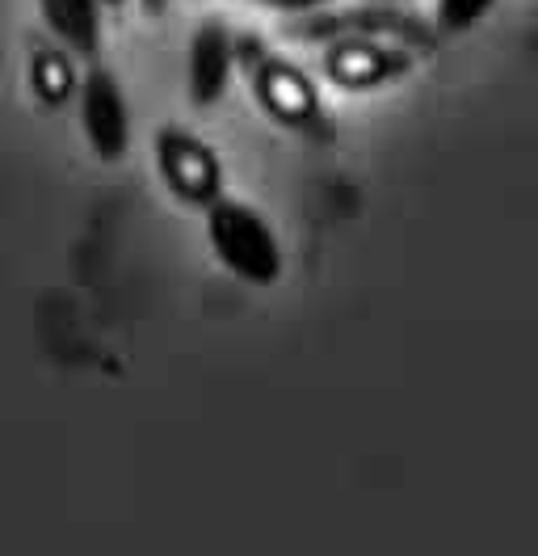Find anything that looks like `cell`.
I'll return each mask as SVG.
<instances>
[{
  "instance_id": "7a4b0ae2",
  "label": "cell",
  "mask_w": 538,
  "mask_h": 556,
  "mask_svg": "<svg viewBox=\"0 0 538 556\" xmlns=\"http://www.w3.org/2000/svg\"><path fill=\"white\" fill-rule=\"evenodd\" d=\"M206 237L215 257L232 270L235 278L253 282V287H269L282 275V249L278 237L269 232V224L244 203L219 199L215 207H206Z\"/></svg>"
},
{
  "instance_id": "277c9868",
  "label": "cell",
  "mask_w": 538,
  "mask_h": 556,
  "mask_svg": "<svg viewBox=\"0 0 538 556\" xmlns=\"http://www.w3.org/2000/svg\"><path fill=\"white\" fill-rule=\"evenodd\" d=\"M417 68V51H408L400 42H383V38L345 35L324 42L320 55V72L324 80L345 89V93H367V89H383L392 80H404Z\"/></svg>"
},
{
  "instance_id": "52a82bcc",
  "label": "cell",
  "mask_w": 538,
  "mask_h": 556,
  "mask_svg": "<svg viewBox=\"0 0 538 556\" xmlns=\"http://www.w3.org/2000/svg\"><path fill=\"white\" fill-rule=\"evenodd\" d=\"M232 64L235 47L223 22H202L194 38H190V60H185V89L190 102L198 110H210L215 102H223L228 85H232Z\"/></svg>"
},
{
  "instance_id": "6da1fadb",
  "label": "cell",
  "mask_w": 538,
  "mask_h": 556,
  "mask_svg": "<svg viewBox=\"0 0 538 556\" xmlns=\"http://www.w3.org/2000/svg\"><path fill=\"white\" fill-rule=\"evenodd\" d=\"M240 64H244V76H248V89H253L257 105L266 110L278 127L311 139L333 131L329 127V110L320 102V89H316V80L299 64L273 55L261 42H244L240 47Z\"/></svg>"
},
{
  "instance_id": "4fadbf2b",
  "label": "cell",
  "mask_w": 538,
  "mask_h": 556,
  "mask_svg": "<svg viewBox=\"0 0 538 556\" xmlns=\"http://www.w3.org/2000/svg\"><path fill=\"white\" fill-rule=\"evenodd\" d=\"M98 4H110V9H123L127 0H98Z\"/></svg>"
},
{
  "instance_id": "3957f363",
  "label": "cell",
  "mask_w": 538,
  "mask_h": 556,
  "mask_svg": "<svg viewBox=\"0 0 538 556\" xmlns=\"http://www.w3.org/2000/svg\"><path fill=\"white\" fill-rule=\"evenodd\" d=\"M345 35H362V38H383V42H400L408 51H434L437 30L430 22H421L417 13L396 9L392 0H367V4H354V9H316V13H303L299 22L291 26V38L299 42H333Z\"/></svg>"
},
{
  "instance_id": "8fae6325",
  "label": "cell",
  "mask_w": 538,
  "mask_h": 556,
  "mask_svg": "<svg viewBox=\"0 0 538 556\" xmlns=\"http://www.w3.org/2000/svg\"><path fill=\"white\" fill-rule=\"evenodd\" d=\"M253 4H266V9H278V13H295V17H303V13L329 9L333 0H253Z\"/></svg>"
},
{
  "instance_id": "5b68a950",
  "label": "cell",
  "mask_w": 538,
  "mask_h": 556,
  "mask_svg": "<svg viewBox=\"0 0 538 556\" xmlns=\"http://www.w3.org/2000/svg\"><path fill=\"white\" fill-rule=\"evenodd\" d=\"M156 169L172 190V199L185 207H215L223 199V165L215 148L185 127H161Z\"/></svg>"
},
{
  "instance_id": "ba28073f",
  "label": "cell",
  "mask_w": 538,
  "mask_h": 556,
  "mask_svg": "<svg viewBox=\"0 0 538 556\" xmlns=\"http://www.w3.org/2000/svg\"><path fill=\"white\" fill-rule=\"evenodd\" d=\"M42 22L67 51L93 60L101 51V4L98 0H38Z\"/></svg>"
},
{
  "instance_id": "30bf717a",
  "label": "cell",
  "mask_w": 538,
  "mask_h": 556,
  "mask_svg": "<svg viewBox=\"0 0 538 556\" xmlns=\"http://www.w3.org/2000/svg\"><path fill=\"white\" fill-rule=\"evenodd\" d=\"M497 0H437V30L441 35H467L471 26H479L488 17Z\"/></svg>"
},
{
  "instance_id": "7c38bea8",
  "label": "cell",
  "mask_w": 538,
  "mask_h": 556,
  "mask_svg": "<svg viewBox=\"0 0 538 556\" xmlns=\"http://www.w3.org/2000/svg\"><path fill=\"white\" fill-rule=\"evenodd\" d=\"M165 4H168V0H143V9H148V13H161Z\"/></svg>"
},
{
  "instance_id": "9c48e42d",
  "label": "cell",
  "mask_w": 538,
  "mask_h": 556,
  "mask_svg": "<svg viewBox=\"0 0 538 556\" xmlns=\"http://www.w3.org/2000/svg\"><path fill=\"white\" fill-rule=\"evenodd\" d=\"M30 89L47 110H64L72 98H80V76L72 55L60 47H42L30 55Z\"/></svg>"
},
{
  "instance_id": "8992f818",
  "label": "cell",
  "mask_w": 538,
  "mask_h": 556,
  "mask_svg": "<svg viewBox=\"0 0 538 556\" xmlns=\"http://www.w3.org/2000/svg\"><path fill=\"white\" fill-rule=\"evenodd\" d=\"M80 123H85V136L93 143L98 161H105V165L127 161V148H131V114H127L123 85L105 68H93L85 76V85H80Z\"/></svg>"
}]
</instances>
